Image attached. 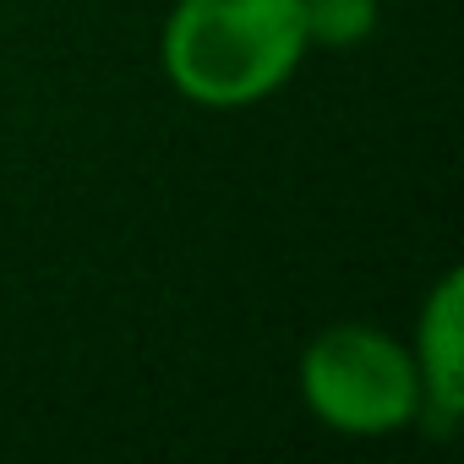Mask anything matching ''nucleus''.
<instances>
[{
	"label": "nucleus",
	"mask_w": 464,
	"mask_h": 464,
	"mask_svg": "<svg viewBox=\"0 0 464 464\" xmlns=\"http://www.w3.org/2000/svg\"><path fill=\"white\" fill-rule=\"evenodd\" d=\"M301 382L312 410L339 431H393L415 415V399H420L415 361L372 328L323 334L306 350Z\"/></svg>",
	"instance_id": "2"
},
{
	"label": "nucleus",
	"mask_w": 464,
	"mask_h": 464,
	"mask_svg": "<svg viewBox=\"0 0 464 464\" xmlns=\"http://www.w3.org/2000/svg\"><path fill=\"white\" fill-rule=\"evenodd\" d=\"M301 0H180L164 28V66L197 104H252L306 50Z\"/></svg>",
	"instance_id": "1"
},
{
	"label": "nucleus",
	"mask_w": 464,
	"mask_h": 464,
	"mask_svg": "<svg viewBox=\"0 0 464 464\" xmlns=\"http://www.w3.org/2000/svg\"><path fill=\"white\" fill-rule=\"evenodd\" d=\"M301 17H306V39L355 44V39L372 34L377 6H372V0H301Z\"/></svg>",
	"instance_id": "4"
},
{
	"label": "nucleus",
	"mask_w": 464,
	"mask_h": 464,
	"mask_svg": "<svg viewBox=\"0 0 464 464\" xmlns=\"http://www.w3.org/2000/svg\"><path fill=\"white\" fill-rule=\"evenodd\" d=\"M420 344H426L431 393H437L442 410H453V404H459V274L442 279V290H437V301H431V312H426Z\"/></svg>",
	"instance_id": "3"
}]
</instances>
